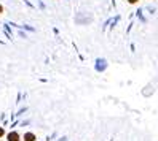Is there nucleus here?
<instances>
[{"label": "nucleus", "instance_id": "obj_2", "mask_svg": "<svg viewBox=\"0 0 158 141\" xmlns=\"http://www.w3.org/2000/svg\"><path fill=\"white\" fill-rule=\"evenodd\" d=\"M24 141H35V135L34 133H26L24 135Z\"/></svg>", "mask_w": 158, "mask_h": 141}, {"label": "nucleus", "instance_id": "obj_5", "mask_svg": "<svg viewBox=\"0 0 158 141\" xmlns=\"http://www.w3.org/2000/svg\"><path fill=\"white\" fill-rule=\"evenodd\" d=\"M2 11H3V6H2V5H0V13H2Z\"/></svg>", "mask_w": 158, "mask_h": 141}, {"label": "nucleus", "instance_id": "obj_4", "mask_svg": "<svg viewBox=\"0 0 158 141\" xmlns=\"http://www.w3.org/2000/svg\"><path fill=\"white\" fill-rule=\"evenodd\" d=\"M3 133H5V131H3V128L0 127V136H3Z\"/></svg>", "mask_w": 158, "mask_h": 141}, {"label": "nucleus", "instance_id": "obj_3", "mask_svg": "<svg viewBox=\"0 0 158 141\" xmlns=\"http://www.w3.org/2000/svg\"><path fill=\"white\" fill-rule=\"evenodd\" d=\"M128 2H129V3H137L139 0H128Z\"/></svg>", "mask_w": 158, "mask_h": 141}, {"label": "nucleus", "instance_id": "obj_1", "mask_svg": "<svg viewBox=\"0 0 158 141\" xmlns=\"http://www.w3.org/2000/svg\"><path fill=\"white\" fill-rule=\"evenodd\" d=\"M8 141H19V133H16V131L8 133Z\"/></svg>", "mask_w": 158, "mask_h": 141}]
</instances>
